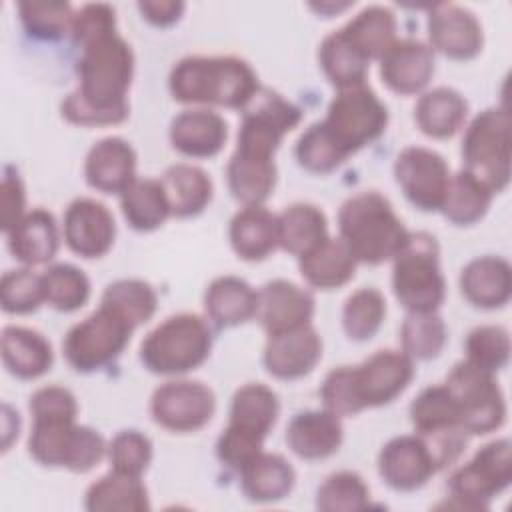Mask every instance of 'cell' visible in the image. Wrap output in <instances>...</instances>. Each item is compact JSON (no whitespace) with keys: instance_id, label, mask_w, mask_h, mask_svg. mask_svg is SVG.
Wrapping results in <instances>:
<instances>
[{"instance_id":"49","label":"cell","mask_w":512,"mask_h":512,"mask_svg":"<svg viewBox=\"0 0 512 512\" xmlns=\"http://www.w3.org/2000/svg\"><path fill=\"white\" fill-rule=\"evenodd\" d=\"M294 154L298 164L314 174H328L348 160L344 150L334 142V138L328 134L320 120L310 124L300 134Z\"/></svg>"},{"instance_id":"18","label":"cell","mask_w":512,"mask_h":512,"mask_svg":"<svg viewBox=\"0 0 512 512\" xmlns=\"http://www.w3.org/2000/svg\"><path fill=\"white\" fill-rule=\"evenodd\" d=\"M430 48L454 60L474 58L484 44L482 24L474 12L458 4H434L428 12Z\"/></svg>"},{"instance_id":"52","label":"cell","mask_w":512,"mask_h":512,"mask_svg":"<svg viewBox=\"0 0 512 512\" xmlns=\"http://www.w3.org/2000/svg\"><path fill=\"white\" fill-rule=\"evenodd\" d=\"M114 472L140 478L152 460V442L140 430L118 432L106 450Z\"/></svg>"},{"instance_id":"8","label":"cell","mask_w":512,"mask_h":512,"mask_svg":"<svg viewBox=\"0 0 512 512\" xmlns=\"http://www.w3.org/2000/svg\"><path fill=\"white\" fill-rule=\"evenodd\" d=\"M510 440L498 438L484 444L472 460L458 466L448 478L450 502L446 506L460 510H486L494 496L512 482Z\"/></svg>"},{"instance_id":"29","label":"cell","mask_w":512,"mask_h":512,"mask_svg":"<svg viewBox=\"0 0 512 512\" xmlns=\"http://www.w3.org/2000/svg\"><path fill=\"white\" fill-rule=\"evenodd\" d=\"M358 260L342 238L328 236L318 246L298 256V268L306 284L320 290H334L354 278Z\"/></svg>"},{"instance_id":"39","label":"cell","mask_w":512,"mask_h":512,"mask_svg":"<svg viewBox=\"0 0 512 512\" xmlns=\"http://www.w3.org/2000/svg\"><path fill=\"white\" fill-rule=\"evenodd\" d=\"M120 208L126 222L138 232H152L172 216L164 186L156 178H136L120 194Z\"/></svg>"},{"instance_id":"57","label":"cell","mask_w":512,"mask_h":512,"mask_svg":"<svg viewBox=\"0 0 512 512\" xmlns=\"http://www.w3.org/2000/svg\"><path fill=\"white\" fill-rule=\"evenodd\" d=\"M26 192L22 178L14 166L4 168L2 184H0V222L4 234L18 224V220L26 214Z\"/></svg>"},{"instance_id":"5","label":"cell","mask_w":512,"mask_h":512,"mask_svg":"<svg viewBox=\"0 0 512 512\" xmlns=\"http://www.w3.org/2000/svg\"><path fill=\"white\" fill-rule=\"evenodd\" d=\"M392 260V292L400 306L406 312H436L446 296L436 238L428 232H410Z\"/></svg>"},{"instance_id":"3","label":"cell","mask_w":512,"mask_h":512,"mask_svg":"<svg viewBox=\"0 0 512 512\" xmlns=\"http://www.w3.org/2000/svg\"><path fill=\"white\" fill-rule=\"evenodd\" d=\"M338 230L354 258L364 264L392 260L410 236L390 200L376 190L358 192L342 202Z\"/></svg>"},{"instance_id":"38","label":"cell","mask_w":512,"mask_h":512,"mask_svg":"<svg viewBox=\"0 0 512 512\" xmlns=\"http://www.w3.org/2000/svg\"><path fill=\"white\" fill-rule=\"evenodd\" d=\"M396 16L388 6L372 4L362 8L354 18H350L342 32L352 42V46L370 62L380 58L384 50L396 40Z\"/></svg>"},{"instance_id":"44","label":"cell","mask_w":512,"mask_h":512,"mask_svg":"<svg viewBox=\"0 0 512 512\" xmlns=\"http://www.w3.org/2000/svg\"><path fill=\"white\" fill-rule=\"evenodd\" d=\"M44 302L60 312H74L82 308L90 298V280L74 264L58 262L50 264L42 272Z\"/></svg>"},{"instance_id":"40","label":"cell","mask_w":512,"mask_h":512,"mask_svg":"<svg viewBox=\"0 0 512 512\" xmlns=\"http://www.w3.org/2000/svg\"><path fill=\"white\" fill-rule=\"evenodd\" d=\"M318 60L324 76L338 90L366 84L370 62L352 46L342 28L324 36L318 50Z\"/></svg>"},{"instance_id":"34","label":"cell","mask_w":512,"mask_h":512,"mask_svg":"<svg viewBox=\"0 0 512 512\" xmlns=\"http://www.w3.org/2000/svg\"><path fill=\"white\" fill-rule=\"evenodd\" d=\"M278 414L280 402L276 392L262 382H248L232 396L228 426L264 440L274 428Z\"/></svg>"},{"instance_id":"20","label":"cell","mask_w":512,"mask_h":512,"mask_svg":"<svg viewBox=\"0 0 512 512\" xmlns=\"http://www.w3.org/2000/svg\"><path fill=\"white\" fill-rule=\"evenodd\" d=\"M380 60V78L396 94L422 92L434 76V50L416 38H396Z\"/></svg>"},{"instance_id":"9","label":"cell","mask_w":512,"mask_h":512,"mask_svg":"<svg viewBox=\"0 0 512 512\" xmlns=\"http://www.w3.org/2000/svg\"><path fill=\"white\" fill-rule=\"evenodd\" d=\"M444 386L456 402L460 428L466 434H488L504 424L506 402L494 372L460 360L448 372Z\"/></svg>"},{"instance_id":"59","label":"cell","mask_w":512,"mask_h":512,"mask_svg":"<svg viewBox=\"0 0 512 512\" xmlns=\"http://www.w3.org/2000/svg\"><path fill=\"white\" fill-rule=\"evenodd\" d=\"M350 4H312V8L314 10H318V12H324V10H330V12H340V10H344V8H348Z\"/></svg>"},{"instance_id":"43","label":"cell","mask_w":512,"mask_h":512,"mask_svg":"<svg viewBox=\"0 0 512 512\" xmlns=\"http://www.w3.org/2000/svg\"><path fill=\"white\" fill-rule=\"evenodd\" d=\"M408 414L414 432L418 434H434L460 428L456 402L444 384L420 390V394L410 402Z\"/></svg>"},{"instance_id":"42","label":"cell","mask_w":512,"mask_h":512,"mask_svg":"<svg viewBox=\"0 0 512 512\" xmlns=\"http://www.w3.org/2000/svg\"><path fill=\"white\" fill-rule=\"evenodd\" d=\"M100 304L114 310L130 326H140L148 322L158 306L156 290L140 278H122L106 286Z\"/></svg>"},{"instance_id":"14","label":"cell","mask_w":512,"mask_h":512,"mask_svg":"<svg viewBox=\"0 0 512 512\" xmlns=\"http://www.w3.org/2000/svg\"><path fill=\"white\" fill-rule=\"evenodd\" d=\"M216 410L212 388L198 380H168L150 398L152 420L170 432H196Z\"/></svg>"},{"instance_id":"31","label":"cell","mask_w":512,"mask_h":512,"mask_svg":"<svg viewBox=\"0 0 512 512\" xmlns=\"http://www.w3.org/2000/svg\"><path fill=\"white\" fill-rule=\"evenodd\" d=\"M238 474L244 496L260 504L284 500L296 484L292 464L282 454L264 450Z\"/></svg>"},{"instance_id":"48","label":"cell","mask_w":512,"mask_h":512,"mask_svg":"<svg viewBox=\"0 0 512 512\" xmlns=\"http://www.w3.org/2000/svg\"><path fill=\"white\" fill-rule=\"evenodd\" d=\"M370 504V488L364 478L352 470H338L320 484L316 508L324 512L364 510Z\"/></svg>"},{"instance_id":"17","label":"cell","mask_w":512,"mask_h":512,"mask_svg":"<svg viewBox=\"0 0 512 512\" xmlns=\"http://www.w3.org/2000/svg\"><path fill=\"white\" fill-rule=\"evenodd\" d=\"M62 230L66 246L88 260L104 256L116 238V224L108 206L86 196L68 204Z\"/></svg>"},{"instance_id":"1","label":"cell","mask_w":512,"mask_h":512,"mask_svg":"<svg viewBox=\"0 0 512 512\" xmlns=\"http://www.w3.org/2000/svg\"><path fill=\"white\" fill-rule=\"evenodd\" d=\"M76 74V90L60 104V112L70 124L110 126L128 118L126 94L134 76V52L118 32L82 46Z\"/></svg>"},{"instance_id":"2","label":"cell","mask_w":512,"mask_h":512,"mask_svg":"<svg viewBox=\"0 0 512 512\" xmlns=\"http://www.w3.org/2000/svg\"><path fill=\"white\" fill-rule=\"evenodd\" d=\"M176 102L242 110L260 90L252 66L238 56H186L168 76Z\"/></svg>"},{"instance_id":"13","label":"cell","mask_w":512,"mask_h":512,"mask_svg":"<svg viewBox=\"0 0 512 512\" xmlns=\"http://www.w3.org/2000/svg\"><path fill=\"white\" fill-rule=\"evenodd\" d=\"M394 178L410 204L424 212H436L442 208L452 172L436 150L406 146L394 160Z\"/></svg>"},{"instance_id":"53","label":"cell","mask_w":512,"mask_h":512,"mask_svg":"<svg viewBox=\"0 0 512 512\" xmlns=\"http://www.w3.org/2000/svg\"><path fill=\"white\" fill-rule=\"evenodd\" d=\"M320 398L326 410L334 412L336 416H354L364 410L356 380H354V366H338L332 368L320 386Z\"/></svg>"},{"instance_id":"23","label":"cell","mask_w":512,"mask_h":512,"mask_svg":"<svg viewBox=\"0 0 512 512\" xmlns=\"http://www.w3.org/2000/svg\"><path fill=\"white\" fill-rule=\"evenodd\" d=\"M172 148L190 158L216 156L228 140L226 120L210 108H188L170 122Z\"/></svg>"},{"instance_id":"30","label":"cell","mask_w":512,"mask_h":512,"mask_svg":"<svg viewBox=\"0 0 512 512\" xmlns=\"http://www.w3.org/2000/svg\"><path fill=\"white\" fill-rule=\"evenodd\" d=\"M204 310L218 326H238L256 316L258 292L244 278L218 276L204 292Z\"/></svg>"},{"instance_id":"54","label":"cell","mask_w":512,"mask_h":512,"mask_svg":"<svg viewBox=\"0 0 512 512\" xmlns=\"http://www.w3.org/2000/svg\"><path fill=\"white\" fill-rule=\"evenodd\" d=\"M32 422H66L76 420L78 402L76 396L64 386H42L38 388L28 402Z\"/></svg>"},{"instance_id":"41","label":"cell","mask_w":512,"mask_h":512,"mask_svg":"<svg viewBox=\"0 0 512 512\" xmlns=\"http://www.w3.org/2000/svg\"><path fill=\"white\" fill-rule=\"evenodd\" d=\"M492 192L466 170L452 174L440 212L454 226H472L482 220L490 208Z\"/></svg>"},{"instance_id":"32","label":"cell","mask_w":512,"mask_h":512,"mask_svg":"<svg viewBox=\"0 0 512 512\" xmlns=\"http://www.w3.org/2000/svg\"><path fill=\"white\" fill-rule=\"evenodd\" d=\"M466 116V98L450 86H438L424 92L414 106V120L420 132L430 138L454 136L464 126Z\"/></svg>"},{"instance_id":"58","label":"cell","mask_w":512,"mask_h":512,"mask_svg":"<svg viewBox=\"0 0 512 512\" xmlns=\"http://www.w3.org/2000/svg\"><path fill=\"white\" fill-rule=\"evenodd\" d=\"M138 10L142 12V18H146L150 24L166 28L180 20L184 12V2L178 0H146L138 2Z\"/></svg>"},{"instance_id":"36","label":"cell","mask_w":512,"mask_h":512,"mask_svg":"<svg viewBox=\"0 0 512 512\" xmlns=\"http://www.w3.org/2000/svg\"><path fill=\"white\" fill-rule=\"evenodd\" d=\"M328 238L326 214L310 202H294L278 214V246L302 256Z\"/></svg>"},{"instance_id":"37","label":"cell","mask_w":512,"mask_h":512,"mask_svg":"<svg viewBox=\"0 0 512 512\" xmlns=\"http://www.w3.org/2000/svg\"><path fill=\"white\" fill-rule=\"evenodd\" d=\"M84 506L90 512H142L150 508V498L140 478L110 470L88 486Z\"/></svg>"},{"instance_id":"22","label":"cell","mask_w":512,"mask_h":512,"mask_svg":"<svg viewBox=\"0 0 512 512\" xmlns=\"http://www.w3.org/2000/svg\"><path fill=\"white\" fill-rule=\"evenodd\" d=\"M88 186L104 194H122L136 180V152L120 136H106L92 144L84 160Z\"/></svg>"},{"instance_id":"6","label":"cell","mask_w":512,"mask_h":512,"mask_svg":"<svg viewBox=\"0 0 512 512\" xmlns=\"http://www.w3.org/2000/svg\"><path fill=\"white\" fill-rule=\"evenodd\" d=\"M462 162L468 174L492 194L510 182V114L504 106L478 112L462 138Z\"/></svg>"},{"instance_id":"47","label":"cell","mask_w":512,"mask_h":512,"mask_svg":"<svg viewBox=\"0 0 512 512\" xmlns=\"http://www.w3.org/2000/svg\"><path fill=\"white\" fill-rule=\"evenodd\" d=\"M18 16L28 36L58 40L72 30L74 10L62 0H34L18 2Z\"/></svg>"},{"instance_id":"55","label":"cell","mask_w":512,"mask_h":512,"mask_svg":"<svg viewBox=\"0 0 512 512\" xmlns=\"http://www.w3.org/2000/svg\"><path fill=\"white\" fill-rule=\"evenodd\" d=\"M110 32H116V10L110 4H84L74 12L70 34L78 48Z\"/></svg>"},{"instance_id":"16","label":"cell","mask_w":512,"mask_h":512,"mask_svg":"<svg viewBox=\"0 0 512 512\" xmlns=\"http://www.w3.org/2000/svg\"><path fill=\"white\" fill-rule=\"evenodd\" d=\"M414 378V360L400 350H378L354 366V380L364 408L390 404Z\"/></svg>"},{"instance_id":"46","label":"cell","mask_w":512,"mask_h":512,"mask_svg":"<svg viewBox=\"0 0 512 512\" xmlns=\"http://www.w3.org/2000/svg\"><path fill=\"white\" fill-rule=\"evenodd\" d=\"M386 316V298L378 288H360L352 292L342 308V328L350 340H370Z\"/></svg>"},{"instance_id":"51","label":"cell","mask_w":512,"mask_h":512,"mask_svg":"<svg viewBox=\"0 0 512 512\" xmlns=\"http://www.w3.org/2000/svg\"><path fill=\"white\" fill-rule=\"evenodd\" d=\"M42 302V274H36L30 266L4 272L0 280V304L6 314H30Z\"/></svg>"},{"instance_id":"19","label":"cell","mask_w":512,"mask_h":512,"mask_svg":"<svg viewBox=\"0 0 512 512\" xmlns=\"http://www.w3.org/2000/svg\"><path fill=\"white\" fill-rule=\"evenodd\" d=\"M322 358V338L312 324L268 334L262 362L268 374L280 380H296L310 374Z\"/></svg>"},{"instance_id":"4","label":"cell","mask_w":512,"mask_h":512,"mask_svg":"<svg viewBox=\"0 0 512 512\" xmlns=\"http://www.w3.org/2000/svg\"><path fill=\"white\" fill-rule=\"evenodd\" d=\"M212 350L208 322L192 312L168 316L150 330L140 344V360L146 370L162 376H180L206 362Z\"/></svg>"},{"instance_id":"7","label":"cell","mask_w":512,"mask_h":512,"mask_svg":"<svg viewBox=\"0 0 512 512\" xmlns=\"http://www.w3.org/2000/svg\"><path fill=\"white\" fill-rule=\"evenodd\" d=\"M346 156L378 140L388 126V108L368 84L342 88L320 120Z\"/></svg>"},{"instance_id":"10","label":"cell","mask_w":512,"mask_h":512,"mask_svg":"<svg viewBox=\"0 0 512 512\" xmlns=\"http://www.w3.org/2000/svg\"><path fill=\"white\" fill-rule=\"evenodd\" d=\"M106 450L102 434L90 426L76 424V420L32 422L28 436V452L38 464L70 472L92 470Z\"/></svg>"},{"instance_id":"15","label":"cell","mask_w":512,"mask_h":512,"mask_svg":"<svg viewBox=\"0 0 512 512\" xmlns=\"http://www.w3.org/2000/svg\"><path fill=\"white\" fill-rule=\"evenodd\" d=\"M438 470L428 442L416 432L390 438L378 454L380 478L398 492L422 488Z\"/></svg>"},{"instance_id":"28","label":"cell","mask_w":512,"mask_h":512,"mask_svg":"<svg viewBox=\"0 0 512 512\" xmlns=\"http://www.w3.org/2000/svg\"><path fill=\"white\" fill-rule=\"evenodd\" d=\"M2 362L20 380L40 378L52 368V344L34 328L6 326L2 330Z\"/></svg>"},{"instance_id":"26","label":"cell","mask_w":512,"mask_h":512,"mask_svg":"<svg viewBox=\"0 0 512 512\" xmlns=\"http://www.w3.org/2000/svg\"><path fill=\"white\" fill-rule=\"evenodd\" d=\"M10 254L24 266L48 264L60 246L58 224L52 212L34 208L26 212L14 228L6 232Z\"/></svg>"},{"instance_id":"21","label":"cell","mask_w":512,"mask_h":512,"mask_svg":"<svg viewBox=\"0 0 512 512\" xmlns=\"http://www.w3.org/2000/svg\"><path fill=\"white\" fill-rule=\"evenodd\" d=\"M314 306L316 300L310 290L290 280L276 278L266 282L258 292L256 318L268 334H278L310 324Z\"/></svg>"},{"instance_id":"50","label":"cell","mask_w":512,"mask_h":512,"mask_svg":"<svg viewBox=\"0 0 512 512\" xmlns=\"http://www.w3.org/2000/svg\"><path fill=\"white\" fill-rule=\"evenodd\" d=\"M466 360L488 370L498 372L510 360V334L500 324H482L468 332L466 342Z\"/></svg>"},{"instance_id":"56","label":"cell","mask_w":512,"mask_h":512,"mask_svg":"<svg viewBox=\"0 0 512 512\" xmlns=\"http://www.w3.org/2000/svg\"><path fill=\"white\" fill-rule=\"evenodd\" d=\"M262 444L264 440L258 436L226 426L218 436L216 456L226 468L240 472L262 452Z\"/></svg>"},{"instance_id":"12","label":"cell","mask_w":512,"mask_h":512,"mask_svg":"<svg viewBox=\"0 0 512 512\" xmlns=\"http://www.w3.org/2000/svg\"><path fill=\"white\" fill-rule=\"evenodd\" d=\"M300 120L302 112L296 104L282 94L260 86L252 100L242 108L236 152L274 158L282 138L294 130Z\"/></svg>"},{"instance_id":"27","label":"cell","mask_w":512,"mask_h":512,"mask_svg":"<svg viewBox=\"0 0 512 512\" xmlns=\"http://www.w3.org/2000/svg\"><path fill=\"white\" fill-rule=\"evenodd\" d=\"M228 238L242 260H264L278 248V214H272L262 204L244 206L232 216Z\"/></svg>"},{"instance_id":"35","label":"cell","mask_w":512,"mask_h":512,"mask_svg":"<svg viewBox=\"0 0 512 512\" xmlns=\"http://www.w3.org/2000/svg\"><path fill=\"white\" fill-rule=\"evenodd\" d=\"M276 162L274 158H258L240 152H232L226 166V180L232 196L244 206L262 204L276 186Z\"/></svg>"},{"instance_id":"25","label":"cell","mask_w":512,"mask_h":512,"mask_svg":"<svg viewBox=\"0 0 512 512\" xmlns=\"http://www.w3.org/2000/svg\"><path fill=\"white\" fill-rule=\"evenodd\" d=\"M462 296L476 308L494 310L510 300L512 272L508 260L500 256H478L460 272Z\"/></svg>"},{"instance_id":"45","label":"cell","mask_w":512,"mask_h":512,"mask_svg":"<svg viewBox=\"0 0 512 512\" xmlns=\"http://www.w3.org/2000/svg\"><path fill=\"white\" fill-rule=\"evenodd\" d=\"M448 330L436 312H408L400 326L402 352L412 360H432L446 346Z\"/></svg>"},{"instance_id":"33","label":"cell","mask_w":512,"mask_h":512,"mask_svg":"<svg viewBox=\"0 0 512 512\" xmlns=\"http://www.w3.org/2000/svg\"><path fill=\"white\" fill-rule=\"evenodd\" d=\"M160 182L170 204V214L176 218L196 216L212 200V180L202 168L194 164L178 162L168 166Z\"/></svg>"},{"instance_id":"24","label":"cell","mask_w":512,"mask_h":512,"mask_svg":"<svg viewBox=\"0 0 512 512\" xmlns=\"http://www.w3.org/2000/svg\"><path fill=\"white\" fill-rule=\"evenodd\" d=\"M344 438L340 416L322 410L294 414L286 426V444L302 460H322L338 452Z\"/></svg>"},{"instance_id":"11","label":"cell","mask_w":512,"mask_h":512,"mask_svg":"<svg viewBox=\"0 0 512 512\" xmlns=\"http://www.w3.org/2000/svg\"><path fill=\"white\" fill-rule=\"evenodd\" d=\"M134 326L106 306L76 322L62 340L66 362L76 372H96L114 362L130 342Z\"/></svg>"}]
</instances>
